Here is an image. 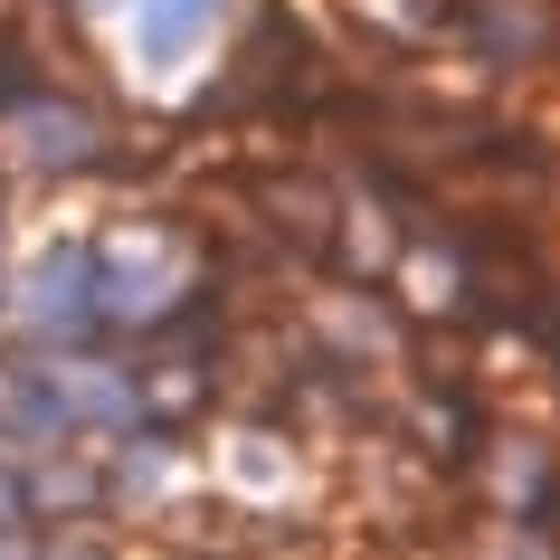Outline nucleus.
<instances>
[{
    "label": "nucleus",
    "mask_w": 560,
    "mask_h": 560,
    "mask_svg": "<svg viewBox=\"0 0 560 560\" xmlns=\"http://www.w3.org/2000/svg\"><path fill=\"white\" fill-rule=\"evenodd\" d=\"M0 124H10V162H30V172H95V152L115 143V124L58 86H38L20 115H0Z\"/></svg>",
    "instance_id": "nucleus-1"
},
{
    "label": "nucleus",
    "mask_w": 560,
    "mask_h": 560,
    "mask_svg": "<svg viewBox=\"0 0 560 560\" xmlns=\"http://www.w3.org/2000/svg\"><path fill=\"white\" fill-rule=\"evenodd\" d=\"M20 324L38 342H86L105 324V285H95V247H58V257L30 276V314Z\"/></svg>",
    "instance_id": "nucleus-2"
},
{
    "label": "nucleus",
    "mask_w": 560,
    "mask_h": 560,
    "mask_svg": "<svg viewBox=\"0 0 560 560\" xmlns=\"http://www.w3.org/2000/svg\"><path fill=\"white\" fill-rule=\"evenodd\" d=\"M456 38H466L485 67H532L560 30H551L541 0H466V10H456Z\"/></svg>",
    "instance_id": "nucleus-3"
},
{
    "label": "nucleus",
    "mask_w": 560,
    "mask_h": 560,
    "mask_svg": "<svg viewBox=\"0 0 560 560\" xmlns=\"http://www.w3.org/2000/svg\"><path fill=\"white\" fill-rule=\"evenodd\" d=\"M418 456L446 475H466L475 456H485V399H475L466 381H428L418 389Z\"/></svg>",
    "instance_id": "nucleus-4"
},
{
    "label": "nucleus",
    "mask_w": 560,
    "mask_h": 560,
    "mask_svg": "<svg viewBox=\"0 0 560 560\" xmlns=\"http://www.w3.org/2000/svg\"><path fill=\"white\" fill-rule=\"evenodd\" d=\"M209 20H219V0H143V58L152 67H172V58H190V48H200V30Z\"/></svg>",
    "instance_id": "nucleus-5"
},
{
    "label": "nucleus",
    "mask_w": 560,
    "mask_h": 560,
    "mask_svg": "<svg viewBox=\"0 0 560 560\" xmlns=\"http://www.w3.org/2000/svg\"><path fill=\"white\" fill-rule=\"evenodd\" d=\"M30 95H38V58H30L10 30H0V115H20Z\"/></svg>",
    "instance_id": "nucleus-6"
}]
</instances>
